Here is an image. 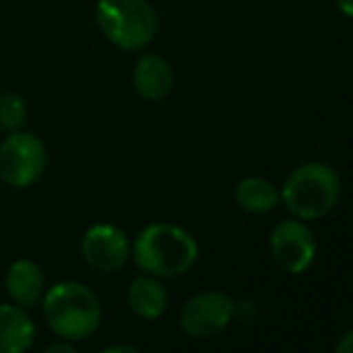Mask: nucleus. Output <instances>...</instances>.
I'll use <instances>...</instances> for the list:
<instances>
[{
	"instance_id": "obj_15",
	"label": "nucleus",
	"mask_w": 353,
	"mask_h": 353,
	"mask_svg": "<svg viewBox=\"0 0 353 353\" xmlns=\"http://www.w3.org/2000/svg\"><path fill=\"white\" fill-rule=\"evenodd\" d=\"M46 351H49V353H75V341L61 339V341H56V343H51V346H46Z\"/></svg>"
},
{
	"instance_id": "obj_2",
	"label": "nucleus",
	"mask_w": 353,
	"mask_h": 353,
	"mask_svg": "<svg viewBox=\"0 0 353 353\" xmlns=\"http://www.w3.org/2000/svg\"><path fill=\"white\" fill-rule=\"evenodd\" d=\"M44 319L59 339L83 341L102 324V303L92 288L78 281H63L44 290Z\"/></svg>"
},
{
	"instance_id": "obj_14",
	"label": "nucleus",
	"mask_w": 353,
	"mask_h": 353,
	"mask_svg": "<svg viewBox=\"0 0 353 353\" xmlns=\"http://www.w3.org/2000/svg\"><path fill=\"white\" fill-rule=\"evenodd\" d=\"M27 119V104L20 94L6 92L0 94V128L3 131H20Z\"/></svg>"
},
{
	"instance_id": "obj_4",
	"label": "nucleus",
	"mask_w": 353,
	"mask_h": 353,
	"mask_svg": "<svg viewBox=\"0 0 353 353\" xmlns=\"http://www.w3.org/2000/svg\"><path fill=\"white\" fill-rule=\"evenodd\" d=\"M94 20L102 37L123 51H141L157 34V12L148 0H99Z\"/></svg>"
},
{
	"instance_id": "obj_16",
	"label": "nucleus",
	"mask_w": 353,
	"mask_h": 353,
	"mask_svg": "<svg viewBox=\"0 0 353 353\" xmlns=\"http://www.w3.org/2000/svg\"><path fill=\"white\" fill-rule=\"evenodd\" d=\"M351 346H353V332H346L341 341L336 343V353H351Z\"/></svg>"
},
{
	"instance_id": "obj_5",
	"label": "nucleus",
	"mask_w": 353,
	"mask_h": 353,
	"mask_svg": "<svg viewBox=\"0 0 353 353\" xmlns=\"http://www.w3.org/2000/svg\"><path fill=\"white\" fill-rule=\"evenodd\" d=\"M46 170V148L34 133L12 131L0 145V179L15 189H27Z\"/></svg>"
},
{
	"instance_id": "obj_17",
	"label": "nucleus",
	"mask_w": 353,
	"mask_h": 353,
	"mask_svg": "<svg viewBox=\"0 0 353 353\" xmlns=\"http://www.w3.org/2000/svg\"><path fill=\"white\" fill-rule=\"evenodd\" d=\"M104 353H138L136 346H126V343H114V346L102 348Z\"/></svg>"
},
{
	"instance_id": "obj_7",
	"label": "nucleus",
	"mask_w": 353,
	"mask_h": 353,
	"mask_svg": "<svg viewBox=\"0 0 353 353\" xmlns=\"http://www.w3.org/2000/svg\"><path fill=\"white\" fill-rule=\"evenodd\" d=\"M269 247L276 266L293 276L305 274L317 256V242H314L312 230L300 218L281 221L271 232Z\"/></svg>"
},
{
	"instance_id": "obj_10",
	"label": "nucleus",
	"mask_w": 353,
	"mask_h": 353,
	"mask_svg": "<svg viewBox=\"0 0 353 353\" xmlns=\"http://www.w3.org/2000/svg\"><path fill=\"white\" fill-rule=\"evenodd\" d=\"M6 290L12 303L20 307H32L44 295V271L37 261L17 259L6 274Z\"/></svg>"
},
{
	"instance_id": "obj_18",
	"label": "nucleus",
	"mask_w": 353,
	"mask_h": 353,
	"mask_svg": "<svg viewBox=\"0 0 353 353\" xmlns=\"http://www.w3.org/2000/svg\"><path fill=\"white\" fill-rule=\"evenodd\" d=\"M336 3V8L341 10L343 17H351L353 15V0H334Z\"/></svg>"
},
{
	"instance_id": "obj_9",
	"label": "nucleus",
	"mask_w": 353,
	"mask_h": 353,
	"mask_svg": "<svg viewBox=\"0 0 353 353\" xmlns=\"http://www.w3.org/2000/svg\"><path fill=\"white\" fill-rule=\"evenodd\" d=\"M133 88L148 102H162L174 88V70L162 56L145 54L133 65Z\"/></svg>"
},
{
	"instance_id": "obj_13",
	"label": "nucleus",
	"mask_w": 353,
	"mask_h": 353,
	"mask_svg": "<svg viewBox=\"0 0 353 353\" xmlns=\"http://www.w3.org/2000/svg\"><path fill=\"white\" fill-rule=\"evenodd\" d=\"M279 201L281 192L264 176H245L235 189V203L247 213H269Z\"/></svg>"
},
{
	"instance_id": "obj_3",
	"label": "nucleus",
	"mask_w": 353,
	"mask_h": 353,
	"mask_svg": "<svg viewBox=\"0 0 353 353\" xmlns=\"http://www.w3.org/2000/svg\"><path fill=\"white\" fill-rule=\"evenodd\" d=\"M341 182L334 167L324 162H305L288 174L281 189V201L300 221H319L336 208Z\"/></svg>"
},
{
	"instance_id": "obj_8",
	"label": "nucleus",
	"mask_w": 353,
	"mask_h": 353,
	"mask_svg": "<svg viewBox=\"0 0 353 353\" xmlns=\"http://www.w3.org/2000/svg\"><path fill=\"white\" fill-rule=\"evenodd\" d=\"M80 252H83V259L92 269L104 271V274L119 271L131 256L126 232L117 225H109V223L88 228L83 235V242H80Z\"/></svg>"
},
{
	"instance_id": "obj_11",
	"label": "nucleus",
	"mask_w": 353,
	"mask_h": 353,
	"mask_svg": "<svg viewBox=\"0 0 353 353\" xmlns=\"http://www.w3.org/2000/svg\"><path fill=\"white\" fill-rule=\"evenodd\" d=\"M37 327L20 305H0V353H25L34 343Z\"/></svg>"
},
{
	"instance_id": "obj_12",
	"label": "nucleus",
	"mask_w": 353,
	"mask_h": 353,
	"mask_svg": "<svg viewBox=\"0 0 353 353\" xmlns=\"http://www.w3.org/2000/svg\"><path fill=\"white\" fill-rule=\"evenodd\" d=\"M128 307L141 319H160L167 310V290L160 279L150 274L136 276L128 285Z\"/></svg>"
},
{
	"instance_id": "obj_1",
	"label": "nucleus",
	"mask_w": 353,
	"mask_h": 353,
	"mask_svg": "<svg viewBox=\"0 0 353 353\" xmlns=\"http://www.w3.org/2000/svg\"><path fill=\"white\" fill-rule=\"evenodd\" d=\"M199 259V242L174 223H152L133 245V261L143 274L155 279L184 276Z\"/></svg>"
},
{
	"instance_id": "obj_6",
	"label": "nucleus",
	"mask_w": 353,
	"mask_h": 353,
	"mask_svg": "<svg viewBox=\"0 0 353 353\" xmlns=\"http://www.w3.org/2000/svg\"><path fill=\"white\" fill-rule=\"evenodd\" d=\"M237 312L235 300L223 290L196 293L179 310V327L192 339H211L232 322Z\"/></svg>"
}]
</instances>
